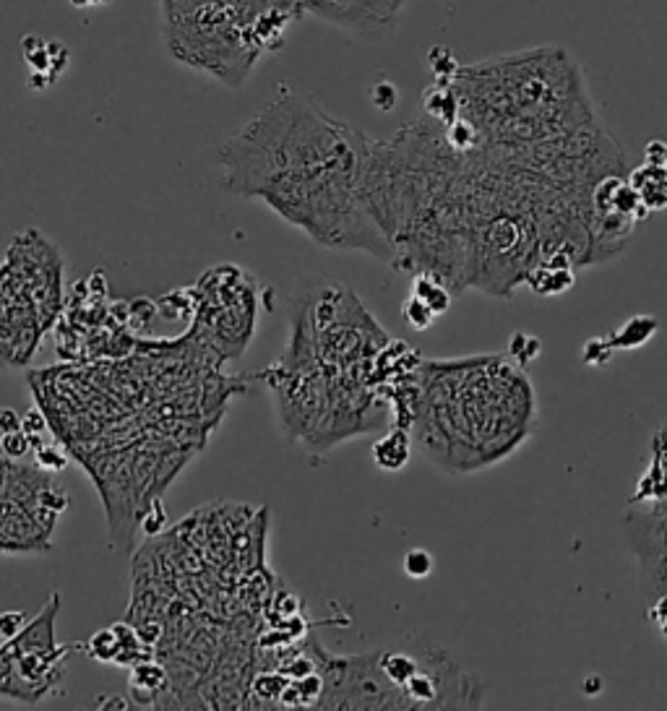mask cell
<instances>
[{
  "instance_id": "6da1fadb",
  "label": "cell",
  "mask_w": 667,
  "mask_h": 711,
  "mask_svg": "<svg viewBox=\"0 0 667 711\" xmlns=\"http://www.w3.org/2000/svg\"><path fill=\"white\" fill-rule=\"evenodd\" d=\"M371 138L282 87L219 146L222 185L261 199L316 242L342 235L365 208Z\"/></svg>"
},
{
  "instance_id": "7a4b0ae2",
  "label": "cell",
  "mask_w": 667,
  "mask_h": 711,
  "mask_svg": "<svg viewBox=\"0 0 667 711\" xmlns=\"http://www.w3.org/2000/svg\"><path fill=\"white\" fill-rule=\"evenodd\" d=\"M459 115L479 144L524 149L592 128L595 113L576 63L561 47L477 63L454 74Z\"/></svg>"
},
{
  "instance_id": "3957f363",
  "label": "cell",
  "mask_w": 667,
  "mask_h": 711,
  "mask_svg": "<svg viewBox=\"0 0 667 711\" xmlns=\"http://www.w3.org/2000/svg\"><path fill=\"white\" fill-rule=\"evenodd\" d=\"M165 45L180 66L235 89L295 21L276 0H159Z\"/></svg>"
},
{
  "instance_id": "277c9868",
  "label": "cell",
  "mask_w": 667,
  "mask_h": 711,
  "mask_svg": "<svg viewBox=\"0 0 667 711\" xmlns=\"http://www.w3.org/2000/svg\"><path fill=\"white\" fill-rule=\"evenodd\" d=\"M63 261L39 233H24L0 267V365H26L63 303Z\"/></svg>"
},
{
  "instance_id": "5b68a950",
  "label": "cell",
  "mask_w": 667,
  "mask_h": 711,
  "mask_svg": "<svg viewBox=\"0 0 667 711\" xmlns=\"http://www.w3.org/2000/svg\"><path fill=\"white\" fill-rule=\"evenodd\" d=\"M58 612L60 595H53L37 618L0 646V696L34 707L66 678L63 662L74 646H60L55 639Z\"/></svg>"
},
{
  "instance_id": "8992f818",
  "label": "cell",
  "mask_w": 667,
  "mask_h": 711,
  "mask_svg": "<svg viewBox=\"0 0 667 711\" xmlns=\"http://www.w3.org/2000/svg\"><path fill=\"white\" fill-rule=\"evenodd\" d=\"M242 271L235 267L212 269L201 282L208 284L204 303L212 305L206 329L212 334L214 347L225 358H238L253 337L256 324V297L253 290H242Z\"/></svg>"
},
{
  "instance_id": "52a82bcc",
  "label": "cell",
  "mask_w": 667,
  "mask_h": 711,
  "mask_svg": "<svg viewBox=\"0 0 667 711\" xmlns=\"http://www.w3.org/2000/svg\"><path fill=\"white\" fill-rule=\"evenodd\" d=\"M292 16L313 13L363 40H386L407 0H276Z\"/></svg>"
},
{
  "instance_id": "ba28073f",
  "label": "cell",
  "mask_w": 667,
  "mask_h": 711,
  "mask_svg": "<svg viewBox=\"0 0 667 711\" xmlns=\"http://www.w3.org/2000/svg\"><path fill=\"white\" fill-rule=\"evenodd\" d=\"M128 686L138 703H159V699L167 693V688H170V675L157 662L144 659L131 665Z\"/></svg>"
},
{
  "instance_id": "9c48e42d",
  "label": "cell",
  "mask_w": 667,
  "mask_h": 711,
  "mask_svg": "<svg viewBox=\"0 0 667 711\" xmlns=\"http://www.w3.org/2000/svg\"><path fill=\"white\" fill-rule=\"evenodd\" d=\"M373 462L384 472H399L409 462L407 430H394V433L378 438L373 445Z\"/></svg>"
},
{
  "instance_id": "30bf717a",
  "label": "cell",
  "mask_w": 667,
  "mask_h": 711,
  "mask_svg": "<svg viewBox=\"0 0 667 711\" xmlns=\"http://www.w3.org/2000/svg\"><path fill=\"white\" fill-rule=\"evenodd\" d=\"M409 295L422 300L436 316H443L451 305V290L441 282V279L428 274V271H417L412 279V292H409Z\"/></svg>"
},
{
  "instance_id": "8fae6325",
  "label": "cell",
  "mask_w": 667,
  "mask_h": 711,
  "mask_svg": "<svg viewBox=\"0 0 667 711\" xmlns=\"http://www.w3.org/2000/svg\"><path fill=\"white\" fill-rule=\"evenodd\" d=\"M655 331H657L655 320H652L649 316H636V318H631L629 324H625L623 329L615 334V337H610L604 341H608L610 350H636V347H642Z\"/></svg>"
},
{
  "instance_id": "7c38bea8",
  "label": "cell",
  "mask_w": 667,
  "mask_h": 711,
  "mask_svg": "<svg viewBox=\"0 0 667 711\" xmlns=\"http://www.w3.org/2000/svg\"><path fill=\"white\" fill-rule=\"evenodd\" d=\"M87 654L97 662H108V665H117V657H121V639L113 625L110 629L97 631L87 644Z\"/></svg>"
},
{
  "instance_id": "4fadbf2b",
  "label": "cell",
  "mask_w": 667,
  "mask_h": 711,
  "mask_svg": "<svg viewBox=\"0 0 667 711\" xmlns=\"http://www.w3.org/2000/svg\"><path fill=\"white\" fill-rule=\"evenodd\" d=\"M402 316H405L409 329H415V331L430 329V326H433V320L438 318L436 313L430 311L422 300H417L415 295H409L405 300V305H402Z\"/></svg>"
},
{
  "instance_id": "5bb4252c",
  "label": "cell",
  "mask_w": 667,
  "mask_h": 711,
  "mask_svg": "<svg viewBox=\"0 0 667 711\" xmlns=\"http://www.w3.org/2000/svg\"><path fill=\"white\" fill-rule=\"evenodd\" d=\"M430 571H433V555L428 553V550H409L405 555V574L412 576V578H426L430 576Z\"/></svg>"
},
{
  "instance_id": "9a60e30c",
  "label": "cell",
  "mask_w": 667,
  "mask_h": 711,
  "mask_svg": "<svg viewBox=\"0 0 667 711\" xmlns=\"http://www.w3.org/2000/svg\"><path fill=\"white\" fill-rule=\"evenodd\" d=\"M3 438V454L9 459H21L32 451V438L24 430H13V433L0 436Z\"/></svg>"
},
{
  "instance_id": "2e32d148",
  "label": "cell",
  "mask_w": 667,
  "mask_h": 711,
  "mask_svg": "<svg viewBox=\"0 0 667 711\" xmlns=\"http://www.w3.org/2000/svg\"><path fill=\"white\" fill-rule=\"evenodd\" d=\"M538 350H540V341L532 339V337H527V334H517V339H513V345H511V354L519 362L534 360V358H538V354H534Z\"/></svg>"
},
{
  "instance_id": "e0dca14e",
  "label": "cell",
  "mask_w": 667,
  "mask_h": 711,
  "mask_svg": "<svg viewBox=\"0 0 667 711\" xmlns=\"http://www.w3.org/2000/svg\"><path fill=\"white\" fill-rule=\"evenodd\" d=\"M396 100H399V97H396V87L394 83H388V81H381L378 87H373V92H371V102L375 104V108L378 110H392Z\"/></svg>"
},
{
  "instance_id": "ac0fdd59",
  "label": "cell",
  "mask_w": 667,
  "mask_h": 711,
  "mask_svg": "<svg viewBox=\"0 0 667 711\" xmlns=\"http://www.w3.org/2000/svg\"><path fill=\"white\" fill-rule=\"evenodd\" d=\"M37 464L47 472H60L63 466H66V456H63L58 449H53V445H39Z\"/></svg>"
},
{
  "instance_id": "d6986e66",
  "label": "cell",
  "mask_w": 667,
  "mask_h": 711,
  "mask_svg": "<svg viewBox=\"0 0 667 711\" xmlns=\"http://www.w3.org/2000/svg\"><path fill=\"white\" fill-rule=\"evenodd\" d=\"M21 430H24L26 436L34 438V436H39L42 430H45V417H42L39 413H26L24 417H21Z\"/></svg>"
},
{
  "instance_id": "ffe728a7",
  "label": "cell",
  "mask_w": 667,
  "mask_h": 711,
  "mask_svg": "<svg viewBox=\"0 0 667 711\" xmlns=\"http://www.w3.org/2000/svg\"><path fill=\"white\" fill-rule=\"evenodd\" d=\"M13 430H21V417H19L16 409L3 407V409H0V436L13 433Z\"/></svg>"
},
{
  "instance_id": "44dd1931",
  "label": "cell",
  "mask_w": 667,
  "mask_h": 711,
  "mask_svg": "<svg viewBox=\"0 0 667 711\" xmlns=\"http://www.w3.org/2000/svg\"><path fill=\"white\" fill-rule=\"evenodd\" d=\"M76 9H97V5H108L113 0H71Z\"/></svg>"
}]
</instances>
